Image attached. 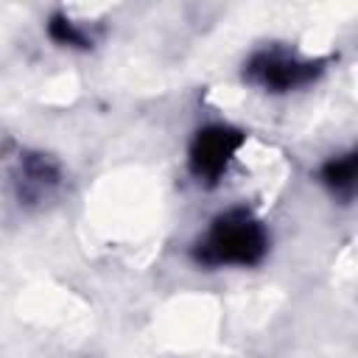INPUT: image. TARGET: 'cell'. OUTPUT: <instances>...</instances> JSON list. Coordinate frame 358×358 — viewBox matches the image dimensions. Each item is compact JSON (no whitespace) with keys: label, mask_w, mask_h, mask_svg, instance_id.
I'll use <instances>...</instances> for the list:
<instances>
[{"label":"cell","mask_w":358,"mask_h":358,"mask_svg":"<svg viewBox=\"0 0 358 358\" xmlns=\"http://www.w3.org/2000/svg\"><path fill=\"white\" fill-rule=\"evenodd\" d=\"M268 252V232L263 221L246 207H229L213 218L210 229L196 241L193 260L207 268L257 266Z\"/></svg>","instance_id":"1"},{"label":"cell","mask_w":358,"mask_h":358,"mask_svg":"<svg viewBox=\"0 0 358 358\" xmlns=\"http://www.w3.org/2000/svg\"><path fill=\"white\" fill-rule=\"evenodd\" d=\"M324 70V62L299 59L282 48H266L249 56L243 64V78L263 92H291L296 87L310 84Z\"/></svg>","instance_id":"2"},{"label":"cell","mask_w":358,"mask_h":358,"mask_svg":"<svg viewBox=\"0 0 358 358\" xmlns=\"http://www.w3.org/2000/svg\"><path fill=\"white\" fill-rule=\"evenodd\" d=\"M243 131L227 123H210L196 131L190 151H187V168L196 176V182L213 187L227 173L229 162L235 159L238 148L243 145Z\"/></svg>","instance_id":"3"},{"label":"cell","mask_w":358,"mask_h":358,"mask_svg":"<svg viewBox=\"0 0 358 358\" xmlns=\"http://www.w3.org/2000/svg\"><path fill=\"white\" fill-rule=\"evenodd\" d=\"M11 182H14L20 201L39 204L56 193V187L62 185V171L50 157L25 151V154H20V159L11 171Z\"/></svg>","instance_id":"4"},{"label":"cell","mask_w":358,"mask_h":358,"mask_svg":"<svg viewBox=\"0 0 358 358\" xmlns=\"http://www.w3.org/2000/svg\"><path fill=\"white\" fill-rule=\"evenodd\" d=\"M355 173H358V157H355V151L330 157L322 165V182L336 196H341V199H350L352 196V190H355Z\"/></svg>","instance_id":"5"},{"label":"cell","mask_w":358,"mask_h":358,"mask_svg":"<svg viewBox=\"0 0 358 358\" xmlns=\"http://www.w3.org/2000/svg\"><path fill=\"white\" fill-rule=\"evenodd\" d=\"M48 34H50V39L59 42V45H70V48H90V45H92V36H90L78 22H73V20L64 17V14H53V17H50Z\"/></svg>","instance_id":"6"}]
</instances>
